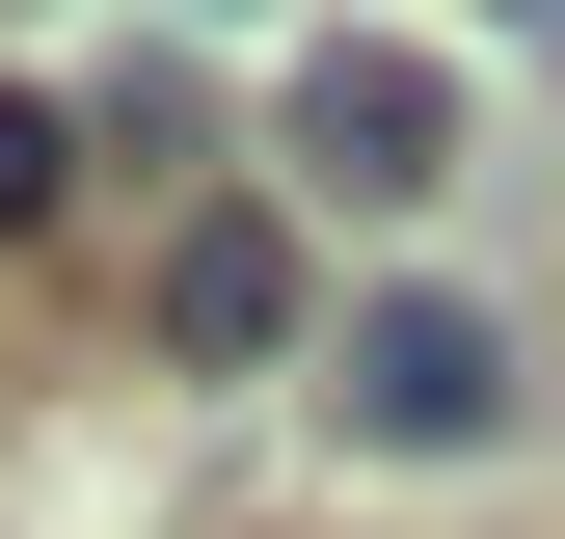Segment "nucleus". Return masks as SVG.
<instances>
[{"label": "nucleus", "mask_w": 565, "mask_h": 539, "mask_svg": "<svg viewBox=\"0 0 565 539\" xmlns=\"http://www.w3.org/2000/svg\"><path fill=\"white\" fill-rule=\"evenodd\" d=\"M323 404H350V458H484V432H512V324H484V297H377L323 351Z\"/></svg>", "instance_id": "obj_1"}, {"label": "nucleus", "mask_w": 565, "mask_h": 539, "mask_svg": "<svg viewBox=\"0 0 565 539\" xmlns=\"http://www.w3.org/2000/svg\"><path fill=\"white\" fill-rule=\"evenodd\" d=\"M297 324H323V297H297V216H243V189H216V216L162 243V351H189V378H269Z\"/></svg>", "instance_id": "obj_3"}, {"label": "nucleus", "mask_w": 565, "mask_h": 539, "mask_svg": "<svg viewBox=\"0 0 565 539\" xmlns=\"http://www.w3.org/2000/svg\"><path fill=\"white\" fill-rule=\"evenodd\" d=\"M54 216H82V108H54V82H0V243H54Z\"/></svg>", "instance_id": "obj_4"}, {"label": "nucleus", "mask_w": 565, "mask_h": 539, "mask_svg": "<svg viewBox=\"0 0 565 539\" xmlns=\"http://www.w3.org/2000/svg\"><path fill=\"white\" fill-rule=\"evenodd\" d=\"M297 162L350 216H404V189H458V82L431 54H297Z\"/></svg>", "instance_id": "obj_2"}]
</instances>
